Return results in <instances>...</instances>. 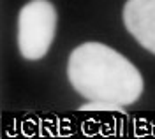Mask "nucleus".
Returning a JSON list of instances; mask_svg holds the SVG:
<instances>
[{"label":"nucleus","instance_id":"f257e3e1","mask_svg":"<svg viewBox=\"0 0 155 139\" xmlns=\"http://www.w3.org/2000/svg\"><path fill=\"white\" fill-rule=\"evenodd\" d=\"M67 76L74 90L90 102L129 106L143 92L137 67L101 42H85L71 53Z\"/></svg>","mask_w":155,"mask_h":139},{"label":"nucleus","instance_id":"f03ea898","mask_svg":"<svg viewBox=\"0 0 155 139\" xmlns=\"http://www.w3.org/2000/svg\"><path fill=\"white\" fill-rule=\"evenodd\" d=\"M57 32V9L49 0H32L18 14V48L27 60L48 53Z\"/></svg>","mask_w":155,"mask_h":139},{"label":"nucleus","instance_id":"7ed1b4c3","mask_svg":"<svg viewBox=\"0 0 155 139\" xmlns=\"http://www.w3.org/2000/svg\"><path fill=\"white\" fill-rule=\"evenodd\" d=\"M124 23L129 34L155 55V0H127Z\"/></svg>","mask_w":155,"mask_h":139}]
</instances>
